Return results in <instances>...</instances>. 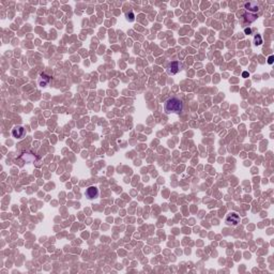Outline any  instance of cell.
Masks as SVG:
<instances>
[{
    "label": "cell",
    "instance_id": "1",
    "mask_svg": "<svg viewBox=\"0 0 274 274\" xmlns=\"http://www.w3.org/2000/svg\"><path fill=\"white\" fill-rule=\"evenodd\" d=\"M164 110H165L167 115H170V114L179 115L183 110V102L180 99H177V98L168 99L164 104Z\"/></svg>",
    "mask_w": 274,
    "mask_h": 274
},
{
    "label": "cell",
    "instance_id": "2",
    "mask_svg": "<svg viewBox=\"0 0 274 274\" xmlns=\"http://www.w3.org/2000/svg\"><path fill=\"white\" fill-rule=\"evenodd\" d=\"M182 70V63L180 61H172L167 66V73L169 75H175Z\"/></svg>",
    "mask_w": 274,
    "mask_h": 274
},
{
    "label": "cell",
    "instance_id": "3",
    "mask_svg": "<svg viewBox=\"0 0 274 274\" xmlns=\"http://www.w3.org/2000/svg\"><path fill=\"white\" fill-rule=\"evenodd\" d=\"M240 223V216L234 212H231L226 216V224L228 226H237Z\"/></svg>",
    "mask_w": 274,
    "mask_h": 274
},
{
    "label": "cell",
    "instance_id": "4",
    "mask_svg": "<svg viewBox=\"0 0 274 274\" xmlns=\"http://www.w3.org/2000/svg\"><path fill=\"white\" fill-rule=\"evenodd\" d=\"M86 196L88 199H96L99 197V188L96 186H89L86 191Z\"/></svg>",
    "mask_w": 274,
    "mask_h": 274
},
{
    "label": "cell",
    "instance_id": "5",
    "mask_svg": "<svg viewBox=\"0 0 274 274\" xmlns=\"http://www.w3.org/2000/svg\"><path fill=\"white\" fill-rule=\"evenodd\" d=\"M245 10L248 11V13H256L259 11V4L255 1H251V2H246L244 4Z\"/></svg>",
    "mask_w": 274,
    "mask_h": 274
},
{
    "label": "cell",
    "instance_id": "6",
    "mask_svg": "<svg viewBox=\"0 0 274 274\" xmlns=\"http://www.w3.org/2000/svg\"><path fill=\"white\" fill-rule=\"evenodd\" d=\"M25 134H26V132H25V129H24L23 126H20V125L15 126V128L12 130V135H13V137H15V138H17V139L23 138L24 136H25Z\"/></svg>",
    "mask_w": 274,
    "mask_h": 274
},
{
    "label": "cell",
    "instance_id": "7",
    "mask_svg": "<svg viewBox=\"0 0 274 274\" xmlns=\"http://www.w3.org/2000/svg\"><path fill=\"white\" fill-rule=\"evenodd\" d=\"M50 77L48 76H46L45 74H41L40 76V79H39V83H40V86L41 87H46L47 84L50 83Z\"/></svg>",
    "mask_w": 274,
    "mask_h": 274
},
{
    "label": "cell",
    "instance_id": "8",
    "mask_svg": "<svg viewBox=\"0 0 274 274\" xmlns=\"http://www.w3.org/2000/svg\"><path fill=\"white\" fill-rule=\"evenodd\" d=\"M244 17H245V20L248 22V23H253V22H255V20H257V16H256L255 14H251V13H246L244 15Z\"/></svg>",
    "mask_w": 274,
    "mask_h": 274
},
{
    "label": "cell",
    "instance_id": "9",
    "mask_svg": "<svg viewBox=\"0 0 274 274\" xmlns=\"http://www.w3.org/2000/svg\"><path fill=\"white\" fill-rule=\"evenodd\" d=\"M254 42H255V45H261L262 44V39H261V36H259V34H257V36H255L254 38Z\"/></svg>",
    "mask_w": 274,
    "mask_h": 274
},
{
    "label": "cell",
    "instance_id": "10",
    "mask_svg": "<svg viewBox=\"0 0 274 274\" xmlns=\"http://www.w3.org/2000/svg\"><path fill=\"white\" fill-rule=\"evenodd\" d=\"M126 20H129V22H133V20H134V14H133L132 12L126 13Z\"/></svg>",
    "mask_w": 274,
    "mask_h": 274
},
{
    "label": "cell",
    "instance_id": "11",
    "mask_svg": "<svg viewBox=\"0 0 274 274\" xmlns=\"http://www.w3.org/2000/svg\"><path fill=\"white\" fill-rule=\"evenodd\" d=\"M244 31H245V33H246V34H251V33H252V30L250 29V28H246Z\"/></svg>",
    "mask_w": 274,
    "mask_h": 274
},
{
    "label": "cell",
    "instance_id": "12",
    "mask_svg": "<svg viewBox=\"0 0 274 274\" xmlns=\"http://www.w3.org/2000/svg\"><path fill=\"white\" fill-rule=\"evenodd\" d=\"M268 62L270 63V64H272V62H273V57H272V56L269 57V61H268Z\"/></svg>",
    "mask_w": 274,
    "mask_h": 274
},
{
    "label": "cell",
    "instance_id": "13",
    "mask_svg": "<svg viewBox=\"0 0 274 274\" xmlns=\"http://www.w3.org/2000/svg\"><path fill=\"white\" fill-rule=\"evenodd\" d=\"M248 75H250V74H248V72H243V74H242L243 77H248Z\"/></svg>",
    "mask_w": 274,
    "mask_h": 274
}]
</instances>
